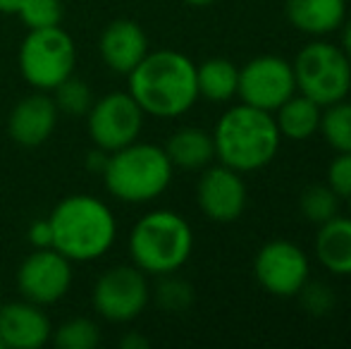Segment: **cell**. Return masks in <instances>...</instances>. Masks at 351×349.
<instances>
[{
  "mask_svg": "<svg viewBox=\"0 0 351 349\" xmlns=\"http://www.w3.org/2000/svg\"><path fill=\"white\" fill-rule=\"evenodd\" d=\"M127 91L151 117L172 120L189 112L199 101L196 62L180 51H148L127 75Z\"/></svg>",
  "mask_w": 351,
  "mask_h": 349,
  "instance_id": "cell-1",
  "label": "cell"
},
{
  "mask_svg": "<svg viewBox=\"0 0 351 349\" xmlns=\"http://www.w3.org/2000/svg\"><path fill=\"white\" fill-rule=\"evenodd\" d=\"M48 220L53 225V249L72 263L98 261L117 239L115 213L93 194L65 196L56 204Z\"/></svg>",
  "mask_w": 351,
  "mask_h": 349,
  "instance_id": "cell-2",
  "label": "cell"
},
{
  "mask_svg": "<svg viewBox=\"0 0 351 349\" xmlns=\"http://www.w3.org/2000/svg\"><path fill=\"white\" fill-rule=\"evenodd\" d=\"M210 134L215 144V160L241 175L263 170L273 163L282 144L273 112L246 103L227 108Z\"/></svg>",
  "mask_w": 351,
  "mask_h": 349,
  "instance_id": "cell-3",
  "label": "cell"
},
{
  "mask_svg": "<svg viewBox=\"0 0 351 349\" xmlns=\"http://www.w3.org/2000/svg\"><path fill=\"white\" fill-rule=\"evenodd\" d=\"M101 175L112 199L139 206L151 204L170 189L175 165L170 163L162 146L136 139L108 154Z\"/></svg>",
  "mask_w": 351,
  "mask_h": 349,
  "instance_id": "cell-4",
  "label": "cell"
},
{
  "mask_svg": "<svg viewBox=\"0 0 351 349\" xmlns=\"http://www.w3.org/2000/svg\"><path fill=\"white\" fill-rule=\"evenodd\" d=\"M127 252L136 268L146 275L177 273L194 252V230L177 210L158 208L141 215L130 230Z\"/></svg>",
  "mask_w": 351,
  "mask_h": 349,
  "instance_id": "cell-5",
  "label": "cell"
},
{
  "mask_svg": "<svg viewBox=\"0 0 351 349\" xmlns=\"http://www.w3.org/2000/svg\"><path fill=\"white\" fill-rule=\"evenodd\" d=\"M19 72L36 91L51 93L77 67V43L62 27L34 29L19 43Z\"/></svg>",
  "mask_w": 351,
  "mask_h": 349,
  "instance_id": "cell-6",
  "label": "cell"
},
{
  "mask_svg": "<svg viewBox=\"0 0 351 349\" xmlns=\"http://www.w3.org/2000/svg\"><path fill=\"white\" fill-rule=\"evenodd\" d=\"M296 91L308 96L320 108L332 106L351 93V60L330 41L306 43L294 62Z\"/></svg>",
  "mask_w": 351,
  "mask_h": 349,
  "instance_id": "cell-7",
  "label": "cell"
},
{
  "mask_svg": "<svg viewBox=\"0 0 351 349\" xmlns=\"http://www.w3.org/2000/svg\"><path fill=\"white\" fill-rule=\"evenodd\" d=\"M151 302L148 275L134 263L110 265L96 278L91 289V306L108 323H132L146 311Z\"/></svg>",
  "mask_w": 351,
  "mask_h": 349,
  "instance_id": "cell-8",
  "label": "cell"
},
{
  "mask_svg": "<svg viewBox=\"0 0 351 349\" xmlns=\"http://www.w3.org/2000/svg\"><path fill=\"white\" fill-rule=\"evenodd\" d=\"M146 112L130 91H110L96 98L86 112V132L96 149L112 154L141 136Z\"/></svg>",
  "mask_w": 351,
  "mask_h": 349,
  "instance_id": "cell-9",
  "label": "cell"
},
{
  "mask_svg": "<svg viewBox=\"0 0 351 349\" xmlns=\"http://www.w3.org/2000/svg\"><path fill=\"white\" fill-rule=\"evenodd\" d=\"M294 93L296 77L287 58L265 53V56L251 58L244 67H239L237 98L246 106L275 112Z\"/></svg>",
  "mask_w": 351,
  "mask_h": 349,
  "instance_id": "cell-10",
  "label": "cell"
},
{
  "mask_svg": "<svg viewBox=\"0 0 351 349\" xmlns=\"http://www.w3.org/2000/svg\"><path fill=\"white\" fill-rule=\"evenodd\" d=\"M254 278L273 297L294 299L311 278L308 254L289 239H270L256 252Z\"/></svg>",
  "mask_w": 351,
  "mask_h": 349,
  "instance_id": "cell-11",
  "label": "cell"
},
{
  "mask_svg": "<svg viewBox=\"0 0 351 349\" xmlns=\"http://www.w3.org/2000/svg\"><path fill=\"white\" fill-rule=\"evenodd\" d=\"M72 261L62 256L58 249H34L22 263L17 265L14 282L22 299L38 304V306H53L62 302L72 287Z\"/></svg>",
  "mask_w": 351,
  "mask_h": 349,
  "instance_id": "cell-12",
  "label": "cell"
},
{
  "mask_svg": "<svg viewBox=\"0 0 351 349\" xmlns=\"http://www.w3.org/2000/svg\"><path fill=\"white\" fill-rule=\"evenodd\" d=\"M249 189L241 173L217 163L201 170V177L196 182V204L201 213L213 223H234L244 215Z\"/></svg>",
  "mask_w": 351,
  "mask_h": 349,
  "instance_id": "cell-13",
  "label": "cell"
},
{
  "mask_svg": "<svg viewBox=\"0 0 351 349\" xmlns=\"http://www.w3.org/2000/svg\"><path fill=\"white\" fill-rule=\"evenodd\" d=\"M60 120L56 101L48 91H34L14 103L8 117L10 139L22 149H36L53 136Z\"/></svg>",
  "mask_w": 351,
  "mask_h": 349,
  "instance_id": "cell-14",
  "label": "cell"
},
{
  "mask_svg": "<svg viewBox=\"0 0 351 349\" xmlns=\"http://www.w3.org/2000/svg\"><path fill=\"white\" fill-rule=\"evenodd\" d=\"M53 323L43 306L29 299L0 304V342L5 349H41L51 342Z\"/></svg>",
  "mask_w": 351,
  "mask_h": 349,
  "instance_id": "cell-15",
  "label": "cell"
},
{
  "mask_svg": "<svg viewBox=\"0 0 351 349\" xmlns=\"http://www.w3.org/2000/svg\"><path fill=\"white\" fill-rule=\"evenodd\" d=\"M148 53V36L136 19L117 17L98 36V56L115 75H130Z\"/></svg>",
  "mask_w": 351,
  "mask_h": 349,
  "instance_id": "cell-16",
  "label": "cell"
},
{
  "mask_svg": "<svg viewBox=\"0 0 351 349\" xmlns=\"http://www.w3.org/2000/svg\"><path fill=\"white\" fill-rule=\"evenodd\" d=\"M285 17L306 36H328L347 19V0H285Z\"/></svg>",
  "mask_w": 351,
  "mask_h": 349,
  "instance_id": "cell-17",
  "label": "cell"
},
{
  "mask_svg": "<svg viewBox=\"0 0 351 349\" xmlns=\"http://www.w3.org/2000/svg\"><path fill=\"white\" fill-rule=\"evenodd\" d=\"M313 249L318 263L328 273L337 278L351 275V215L337 213L328 223L318 225Z\"/></svg>",
  "mask_w": 351,
  "mask_h": 349,
  "instance_id": "cell-18",
  "label": "cell"
},
{
  "mask_svg": "<svg viewBox=\"0 0 351 349\" xmlns=\"http://www.w3.org/2000/svg\"><path fill=\"white\" fill-rule=\"evenodd\" d=\"M165 154L170 163L180 170H204L215 160L213 134L201 127H180L165 141Z\"/></svg>",
  "mask_w": 351,
  "mask_h": 349,
  "instance_id": "cell-19",
  "label": "cell"
},
{
  "mask_svg": "<svg viewBox=\"0 0 351 349\" xmlns=\"http://www.w3.org/2000/svg\"><path fill=\"white\" fill-rule=\"evenodd\" d=\"M273 115H275V122H278L282 139L306 141V139H311V136L318 134L323 108H320L315 101H311L308 96L296 91L294 96H289L285 103H282Z\"/></svg>",
  "mask_w": 351,
  "mask_h": 349,
  "instance_id": "cell-20",
  "label": "cell"
},
{
  "mask_svg": "<svg viewBox=\"0 0 351 349\" xmlns=\"http://www.w3.org/2000/svg\"><path fill=\"white\" fill-rule=\"evenodd\" d=\"M196 86L199 98H206L208 103L232 101L239 86V67L230 58H208L196 65Z\"/></svg>",
  "mask_w": 351,
  "mask_h": 349,
  "instance_id": "cell-21",
  "label": "cell"
},
{
  "mask_svg": "<svg viewBox=\"0 0 351 349\" xmlns=\"http://www.w3.org/2000/svg\"><path fill=\"white\" fill-rule=\"evenodd\" d=\"M320 134L335 154H351V101H337L323 108Z\"/></svg>",
  "mask_w": 351,
  "mask_h": 349,
  "instance_id": "cell-22",
  "label": "cell"
},
{
  "mask_svg": "<svg viewBox=\"0 0 351 349\" xmlns=\"http://www.w3.org/2000/svg\"><path fill=\"white\" fill-rule=\"evenodd\" d=\"M51 342L58 349H96L101 345V326L86 316L67 318L53 328Z\"/></svg>",
  "mask_w": 351,
  "mask_h": 349,
  "instance_id": "cell-23",
  "label": "cell"
},
{
  "mask_svg": "<svg viewBox=\"0 0 351 349\" xmlns=\"http://www.w3.org/2000/svg\"><path fill=\"white\" fill-rule=\"evenodd\" d=\"M339 199L328 184H308L299 194V210L308 223H313L315 228L323 223H328L330 218L339 213Z\"/></svg>",
  "mask_w": 351,
  "mask_h": 349,
  "instance_id": "cell-24",
  "label": "cell"
},
{
  "mask_svg": "<svg viewBox=\"0 0 351 349\" xmlns=\"http://www.w3.org/2000/svg\"><path fill=\"white\" fill-rule=\"evenodd\" d=\"M51 93H53V101H56L58 110H60L62 115H70V117H79V115L86 117L88 108H91L93 101H96L91 86L77 75L67 77V80L62 82L60 86L53 88Z\"/></svg>",
  "mask_w": 351,
  "mask_h": 349,
  "instance_id": "cell-25",
  "label": "cell"
},
{
  "mask_svg": "<svg viewBox=\"0 0 351 349\" xmlns=\"http://www.w3.org/2000/svg\"><path fill=\"white\" fill-rule=\"evenodd\" d=\"M151 297H156L158 306L167 313H182L186 309H191L194 304V287L186 280L177 278L175 273L160 275L156 285V292L151 289Z\"/></svg>",
  "mask_w": 351,
  "mask_h": 349,
  "instance_id": "cell-26",
  "label": "cell"
},
{
  "mask_svg": "<svg viewBox=\"0 0 351 349\" xmlns=\"http://www.w3.org/2000/svg\"><path fill=\"white\" fill-rule=\"evenodd\" d=\"M17 17L22 19V24L29 32L60 27L62 17H65V5H62V0H24Z\"/></svg>",
  "mask_w": 351,
  "mask_h": 349,
  "instance_id": "cell-27",
  "label": "cell"
},
{
  "mask_svg": "<svg viewBox=\"0 0 351 349\" xmlns=\"http://www.w3.org/2000/svg\"><path fill=\"white\" fill-rule=\"evenodd\" d=\"M296 299H299V304L304 306V311L313 318L330 316L335 304H337V294H335V289L330 287L328 282H323V280H311V278L306 280V285L299 289Z\"/></svg>",
  "mask_w": 351,
  "mask_h": 349,
  "instance_id": "cell-28",
  "label": "cell"
},
{
  "mask_svg": "<svg viewBox=\"0 0 351 349\" xmlns=\"http://www.w3.org/2000/svg\"><path fill=\"white\" fill-rule=\"evenodd\" d=\"M325 184L339 199H351V154H335V158L328 165Z\"/></svg>",
  "mask_w": 351,
  "mask_h": 349,
  "instance_id": "cell-29",
  "label": "cell"
},
{
  "mask_svg": "<svg viewBox=\"0 0 351 349\" xmlns=\"http://www.w3.org/2000/svg\"><path fill=\"white\" fill-rule=\"evenodd\" d=\"M27 237H29V244L34 249H51L53 247V225L48 218H38L29 225L27 230Z\"/></svg>",
  "mask_w": 351,
  "mask_h": 349,
  "instance_id": "cell-30",
  "label": "cell"
},
{
  "mask_svg": "<svg viewBox=\"0 0 351 349\" xmlns=\"http://www.w3.org/2000/svg\"><path fill=\"white\" fill-rule=\"evenodd\" d=\"M120 347H122V349H148V347H151V342H148V337H143L141 333L130 330V333H127V335L120 340Z\"/></svg>",
  "mask_w": 351,
  "mask_h": 349,
  "instance_id": "cell-31",
  "label": "cell"
},
{
  "mask_svg": "<svg viewBox=\"0 0 351 349\" xmlns=\"http://www.w3.org/2000/svg\"><path fill=\"white\" fill-rule=\"evenodd\" d=\"M106 160H108V154L101 149H96V146H93V151L86 156V165H88V170H93V173H103Z\"/></svg>",
  "mask_w": 351,
  "mask_h": 349,
  "instance_id": "cell-32",
  "label": "cell"
},
{
  "mask_svg": "<svg viewBox=\"0 0 351 349\" xmlns=\"http://www.w3.org/2000/svg\"><path fill=\"white\" fill-rule=\"evenodd\" d=\"M339 29H342V46L339 48L347 53V58L351 60V19H344V24Z\"/></svg>",
  "mask_w": 351,
  "mask_h": 349,
  "instance_id": "cell-33",
  "label": "cell"
},
{
  "mask_svg": "<svg viewBox=\"0 0 351 349\" xmlns=\"http://www.w3.org/2000/svg\"><path fill=\"white\" fill-rule=\"evenodd\" d=\"M24 0H0V14H17Z\"/></svg>",
  "mask_w": 351,
  "mask_h": 349,
  "instance_id": "cell-34",
  "label": "cell"
},
{
  "mask_svg": "<svg viewBox=\"0 0 351 349\" xmlns=\"http://www.w3.org/2000/svg\"><path fill=\"white\" fill-rule=\"evenodd\" d=\"M186 5H191V8H208V5H213L215 0H184Z\"/></svg>",
  "mask_w": 351,
  "mask_h": 349,
  "instance_id": "cell-35",
  "label": "cell"
},
{
  "mask_svg": "<svg viewBox=\"0 0 351 349\" xmlns=\"http://www.w3.org/2000/svg\"><path fill=\"white\" fill-rule=\"evenodd\" d=\"M0 349H5V347H3V342H0Z\"/></svg>",
  "mask_w": 351,
  "mask_h": 349,
  "instance_id": "cell-36",
  "label": "cell"
},
{
  "mask_svg": "<svg viewBox=\"0 0 351 349\" xmlns=\"http://www.w3.org/2000/svg\"><path fill=\"white\" fill-rule=\"evenodd\" d=\"M349 201H351V199H349ZM349 215H351V213H349Z\"/></svg>",
  "mask_w": 351,
  "mask_h": 349,
  "instance_id": "cell-37",
  "label": "cell"
}]
</instances>
